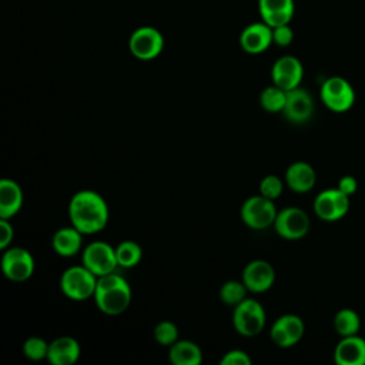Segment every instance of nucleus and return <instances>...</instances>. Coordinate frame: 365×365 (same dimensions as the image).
I'll use <instances>...</instances> for the list:
<instances>
[{"instance_id": "nucleus-5", "label": "nucleus", "mask_w": 365, "mask_h": 365, "mask_svg": "<svg viewBox=\"0 0 365 365\" xmlns=\"http://www.w3.org/2000/svg\"><path fill=\"white\" fill-rule=\"evenodd\" d=\"M232 322L238 334L244 336L258 335L265 325V311L258 301L245 298L235 305Z\"/></svg>"}, {"instance_id": "nucleus-34", "label": "nucleus", "mask_w": 365, "mask_h": 365, "mask_svg": "<svg viewBox=\"0 0 365 365\" xmlns=\"http://www.w3.org/2000/svg\"><path fill=\"white\" fill-rule=\"evenodd\" d=\"M344 194L346 195H354L356 191H358V181L355 177L352 175H344L339 178L338 181V185H336Z\"/></svg>"}, {"instance_id": "nucleus-21", "label": "nucleus", "mask_w": 365, "mask_h": 365, "mask_svg": "<svg viewBox=\"0 0 365 365\" xmlns=\"http://www.w3.org/2000/svg\"><path fill=\"white\" fill-rule=\"evenodd\" d=\"M23 204L20 185L9 178L0 181V218H11L19 212Z\"/></svg>"}, {"instance_id": "nucleus-13", "label": "nucleus", "mask_w": 365, "mask_h": 365, "mask_svg": "<svg viewBox=\"0 0 365 365\" xmlns=\"http://www.w3.org/2000/svg\"><path fill=\"white\" fill-rule=\"evenodd\" d=\"M271 77L274 84L285 91L297 88L304 77L302 63L295 56H282L274 63Z\"/></svg>"}, {"instance_id": "nucleus-8", "label": "nucleus", "mask_w": 365, "mask_h": 365, "mask_svg": "<svg viewBox=\"0 0 365 365\" xmlns=\"http://www.w3.org/2000/svg\"><path fill=\"white\" fill-rule=\"evenodd\" d=\"M277 214L274 201L261 194L248 198L241 207V218L252 230L268 228L274 224Z\"/></svg>"}, {"instance_id": "nucleus-25", "label": "nucleus", "mask_w": 365, "mask_h": 365, "mask_svg": "<svg viewBox=\"0 0 365 365\" xmlns=\"http://www.w3.org/2000/svg\"><path fill=\"white\" fill-rule=\"evenodd\" d=\"M141 248L134 241H123L115 248V257L117 262L123 268H133L135 267L141 259Z\"/></svg>"}, {"instance_id": "nucleus-6", "label": "nucleus", "mask_w": 365, "mask_h": 365, "mask_svg": "<svg viewBox=\"0 0 365 365\" xmlns=\"http://www.w3.org/2000/svg\"><path fill=\"white\" fill-rule=\"evenodd\" d=\"M128 48L138 60H153L161 54L164 48V37L155 27L141 26L131 33Z\"/></svg>"}, {"instance_id": "nucleus-19", "label": "nucleus", "mask_w": 365, "mask_h": 365, "mask_svg": "<svg viewBox=\"0 0 365 365\" xmlns=\"http://www.w3.org/2000/svg\"><path fill=\"white\" fill-rule=\"evenodd\" d=\"M317 181L315 170L305 161L292 163L285 171V182L295 192H308L314 188Z\"/></svg>"}, {"instance_id": "nucleus-16", "label": "nucleus", "mask_w": 365, "mask_h": 365, "mask_svg": "<svg viewBox=\"0 0 365 365\" xmlns=\"http://www.w3.org/2000/svg\"><path fill=\"white\" fill-rule=\"evenodd\" d=\"M275 269L264 259H254L247 264L242 272V282L248 291L264 292L274 285Z\"/></svg>"}, {"instance_id": "nucleus-11", "label": "nucleus", "mask_w": 365, "mask_h": 365, "mask_svg": "<svg viewBox=\"0 0 365 365\" xmlns=\"http://www.w3.org/2000/svg\"><path fill=\"white\" fill-rule=\"evenodd\" d=\"M3 274L16 282L29 279L34 272V259L24 248H10L1 257Z\"/></svg>"}, {"instance_id": "nucleus-7", "label": "nucleus", "mask_w": 365, "mask_h": 365, "mask_svg": "<svg viewBox=\"0 0 365 365\" xmlns=\"http://www.w3.org/2000/svg\"><path fill=\"white\" fill-rule=\"evenodd\" d=\"M349 211V195L344 194L338 187L321 191L314 200L315 215L328 222L338 221Z\"/></svg>"}, {"instance_id": "nucleus-20", "label": "nucleus", "mask_w": 365, "mask_h": 365, "mask_svg": "<svg viewBox=\"0 0 365 365\" xmlns=\"http://www.w3.org/2000/svg\"><path fill=\"white\" fill-rule=\"evenodd\" d=\"M80 358V345L71 336H60L48 344L47 361L53 365H73Z\"/></svg>"}, {"instance_id": "nucleus-14", "label": "nucleus", "mask_w": 365, "mask_h": 365, "mask_svg": "<svg viewBox=\"0 0 365 365\" xmlns=\"http://www.w3.org/2000/svg\"><path fill=\"white\" fill-rule=\"evenodd\" d=\"M272 43V27L264 21L248 24L240 34V46L250 54L264 53Z\"/></svg>"}, {"instance_id": "nucleus-9", "label": "nucleus", "mask_w": 365, "mask_h": 365, "mask_svg": "<svg viewBox=\"0 0 365 365\" xmlns=\"http://www.w3.org/2000/svg\"><path fill=\"white\" fill-rule=\"evenodd\" d=\"M309 217L298 207H287L277 214L274 228L285 240H299L309 231Z\"/></svg>"}, {"instance_id": "nucleus-31", "label": "nucleus", "mask_w": 365, "mask_h": 365, "mask_svg": "<svg viewBox=\"0 0 365 365\" xmlns=\"http://www.w3.org/2000/svg\"><path fill=\"white\" fill-rule=\"evenodd\" d=\"M294 40V31L289 24H282L272 29V41L279 47H287Z\"/></svg>"}, {"instance_id": "nucleus-2", "label": "nucleus", "mask_w": 365, "mask_h": 365, "mask_svg": "<svg viewBox=\"0 0 365 365\" xmlns=\"http://www.w3.org/2000/svg\"><path fill=\"white\" fill-rule=\"evenodd\" d=\"M94 299L101 312L118 315L131 302V288L121 275L110 272L97 278Z\"/></svg>"}, {"instance_id": "nucleus-10", "label": "nucleus", "mask_w": 365, "mask_h": 365, "mask_svg": "<svg viewBox=\"0 0 365 365\" xmlns=\"http://www.w3.org/2000/svg\"><path fill=\"white\" fill-rule=\"evenodd\" d=\"M83 265L97 277L114 272L118 265L115 250L107 242L94 241L83 251Z\"/></svg>"}, {"instance_id": "nucleus-30", "label": "nucleus", "mask_w": 365, "mask_h": 365, "mask_svg": "<svg viewBox=\"0 0 365 365\" xmlns=\"http://www.w3.org/2000/svg\"><path fill=\"white\" fill-rule=\"evenodd\" d=\"M282 190H284V182L277 175H267L259 182V194L272 201L282 194Z\"/></svg>"}, {"instance_id": "nucleus-15", "label": "nucleus", "mask_w": 365, "mask_h": 365, "mask_svg": "<svg viewBox=\"0 0 365 365\" xmlns=\"http://www.w3.org/2000/svg\"><path fill=\"white\" fill-rule=\"evenodd\" d=\"M282 113L292 123L301 124L308 121L314 113V100L311 94L301 87L287 91V100Z\"/></svg>"}, {"instance_id": "nucleus-18", "label": "nucleus", "mask_w": 365, "mask_h": 365, "mask_svg": "<svg viewBox=\"0 0 365 365\" xmlns=\"http://www.w3.org/2000/svg\"><path fill=\"white\" fill-rule=\"evenodd\" d=\"M334 361L338 365H365V339L362 336H341L334 349Z\"/></svg>"}, {"instance_id": "nucleus-28", "label": "nucleus", "mask_w": 365, "mask_h": 365, "mask_svg": "<svg viewBox=\"0 0 365 365\" xmlns=\"http://www.w3.org/2000/svg\"><path fill=\"white\" fill-rule=\"evenodd\" d=\"M23 352L27 358L33 359V361H40L47 358V352H48V344L38 336H31L29 339H26L24 345H23Z\"/></svg>"}, {"instance_id": "nucleus-33", "label": "nucleus", "mask_w": 365, "mask_h": 365, "mask_svg": "<svg viewBox=\"0 0 365 365\" xmlns=\"http://www.w3.org/2000/svg\"><path fill=\"white\" fill-rule=\"evenodd\" d=\"M13 227L7 218H0V248L6 250L13 240Z\"/></svg>"}, {"instance_id": "nucleus-1", "label": "nucleus", "mask_w": 365, "mask_h": 365, "mask_svg": "<svg viewBox=\"0 0 365 365\" xmlns=\"http://www.w3.org/2000/svg\"><path fill=\"white\" fill-rule=\"evenodd\" d=\"M68 215L71 225L81 234H96L107 225L108 207L98 192L81 190L71 197Z\"/></svg>"}, {"instance_id": "nucleus-26", "label": "nucleus", "mask_w": 365, "mask_h": 365, "mask_svg": "<svg viewBox=\"0 0 365 365\" xmlns=\"http://www.w3.org/2000/svg\"><path fill=\"white\" fill-rule=\"evenodd\" d=\"M285 100H287V91L274 86L267 87L261 96H259V103L261 106L269 111V113H278L284 110L285 106Z\"/></svg>"}, {"instance_id": "nucleus-29", "label": "nucleus", "mask_w": 365, "mask_h": 365, "mask_svg": "<svg viewBox=\"0 0 365 365\" xmlns=\"http://www.w3.org/2000/svg\"><path fill=\"white\" fill-rule=\"evenodd\" d=\"M154 338L160 345L171 346L175 341H178V329L173 322L163 321L155 327Z\"/></svg>"}, {"instance_id": "nucleus-4", "label": "nucleus", "mask_w": 365, "mask_h": 365, "mask_svg": "<svg viewBox=\"0 0 365 365\" xmlns=\"http://www.w3.org/2000/svg\"><path fill=\"white\" fill-rule=\"evenodd\" d=\"M97 275H94L87 267H70L60 279L63 294L74 301H84L94 297L97 287Z\"/></svg>"}, {"instance_id": "nucleus-32", "label": "nucleus", "mask_w": 365, "mask_h": 365, "mask_svg": "<svg viewBox=\"0 0 365 365\" xmlns=\"http://www.w3.org/2000/svg\"><path fill=\"white\" fill-rule=\"evenodd\" d=\"M221 365H251V358L240 349H232L224 354L220 361Z\"/></svg>"}, {"instance_id": "nucleus-12", "label": "nucleus", "mask_w": 365, "mask_h": 365, "mask_svg": "<svg viewBox=\"0 0 365 365\" xmlns=\"http://www.w3.org/2000/svg\"><path fill=\"white\" fill-rule=\"evenodd\" d=\"M304 321L294 314H285L279 317L271 327L269 335L275 345L281 348L294 346L304 336Z\"/></svg>"}, {"instance_id": "nucleus-22", "label": "nucleus", "mask_w": 365, "mask_h": 365, "mask_svg": "<svg viewBox=\"0 0 365 365\" xmlns=\"http://www.w3.org/2000/svg\"><path fill=\"white\" fill-rule=\"evenodd\" d=\"M83 234L76 227H63L54 232L51 244L53 250L61 257H73L81 248Z\"/></svg>"}, {"instance_id": "nucleus-24", "label": "nucleus", "mask_w": 365, "mask_h": 365, "mask_svg": "<svg viewBox=\"0 0 365 365\" xmlns=\"http://www.w3.org/2000/svg\"><path fill=\"white\" fill-rule=\"evenodd\" d=\"M334 328L339 336L356 335L361 328V317L352 308H341L334 317Z\"/></svg>"}, {"instance_id": "nucleus-17", "label": "nucleus", "mask_w": 365, "mask_h": 365, "mask_svg": "<svg viewBox=\"0 0 365 365\" xmlns=\"http://www.w3.org/2000/svg\"><path fill=\"white\" fill-rule=\"evenodd\" d=\"M258 11L262 21L274 29L291 23L295 3L294 0H258Z\"/></svg>"}, {"instance_id": "nucleus-3", "label": "nucleus", "mask_w": 365, "mask_h": 365, "mask_svg": "<svg viewBox=\"0 0 365 365\" xmlns=\"http://www.w3.org/2000/svg\"><path fill=\"white\" fill-rule=\"evenodd\" d=\"M321 101L334 113H345L355 103V90L352 84L341 77L332 76L324 80L319 88Z\"/></svg>"}, {"instance_id": "nucleus-27", "label": "nucleus", "mask_w": 365, "mask_h": 365, "mask_svg": "<svg viewBox=\"0 0 365 365\" xmlns=\"http://www.w3.org/2000/svg\"><path fill=\"white\" fill-rule=\"evenodd\" d=\"M247 287L244 282L240 281H227L220 291V297L221 299L228 304V305H237L241 301L245 299V294H247Z\"/></svg>"}, {"instance_id": "nucleus-23", "label": "nucleus", "mask_w": 365, "mask_h": 365, "mask_svg": "<svg viewBox=\"0 0 365 365\" xmlns=\"http://www.w3.org/2000/svg\"><path fill=\"white\" fill-rule=\"evenodd\" d=\"M168 356L174 365H200L202 361L200 346L191 341H175Z\"/></svg>"}]
</instances>
